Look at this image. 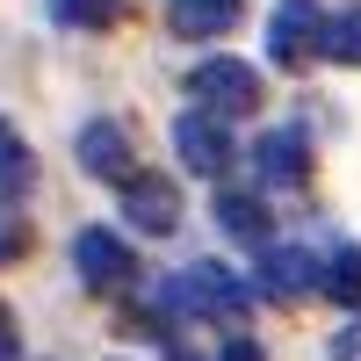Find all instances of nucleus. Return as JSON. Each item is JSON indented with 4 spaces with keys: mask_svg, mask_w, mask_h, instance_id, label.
Returning <instances> with one entry per match:
<instances>
[{
    "mask_svg": "<svg viewBox=\"0 0 361 361\" xmlns=\"http://www.w3.org/2000/svg\"><path fill=\"white\" fill-rule=\"evenodd\" d=\"M159 311L166 318H238L246 311V282L217 260H188L180 275L159 289Z\"/></svg>",
    "mask_w": 361,
    "mask_h": 361,
    "instance_id": "nucleus-1",
    "label": "nucleus"
},
{
    "mask_svg": "<svg viewBox=\"0 0 361 361\" xmlns=\"http://www.w3.org/2000/svg\"><path fill=\"white\" fill-rule=\"evenodd\" d=\"M188 102L209 109V116H253L260 109V73L246 66V58H202V66L188 73Z\"/></svg>",
    "mask_w": 361,
    "mask_h": 361,
    "instance_id": "nucleus-2",
    "label": "nucleus"
},
{
    "mask_svg": "<svg viewBox=\"0 0 361 361\" xmlns=\"http://www.w3.org/2000/svg\"><path fill=\"white\" fill-rule=\"evenodd\" d=\"M253 282L275 296V304H304L311 289H325V253H311V246H260Z\"/></svg>",
    "mask_w": 361,
    "mask_h": 361,
    "instance_id": "nucleus-3",
    "label": "nucleus"
},
{
    "mask_svg": "<svg viewBox=\"0 0 361 361\" xmlns=\"http://www.w3.org/2000/svg\"><path fill=\"white\" fill-rule=\"evenodd\" d=\"M73 275H80L87 289H130L137 260H130V246H123L109 224H87V231L73 238Z\"/></svg>",
    "mask_w": 361,
    "mask_h": 361,
    "instance_id": "nucleus-4",
    "label": "nucleus"
},
{
    "mask_svg": "<svg viewBox=\"0 0 361 361\" xmlns=\"http://www.w3.org/2000/svg\"><path fill=\"white\" fill-rule=\"evenodd\" d=\"M173 152H180V166L188 173H202V180H217L224 166H231V130H224V116H209V109H188L173 123Z\"/></svg>",
    "mask_w": 361,
    "mask_h": 361,
    "instance_id": "nucleus-5",
    "label": "nucleus"
},
{
    "mask_svg": "<svg viewBox=\"0 0 361 361\" xmlns=\"http://www.w3.org/2000/svg\"><path fill=\"white\" fill-rule=\"evenodd\" d=\"M267 58L275 66H304V58H325V15L311 0H282L275 22H267Z\"/></svg>",
    "mask_w": 361,
    "mask_h": 361,
    "instance_id": "nucleus-6",
    "label": "nucleus"
},
{
    "mask_svg": "<svg viewBox=\"0 0 361 361\" xmlns=\"http://www.w3.org/2000/svg\"><path fill=\"white\" fill-rule=\"evenodd\" d=\"M123 217H130V231H145V238H166L173 224H180V188L166 173H130L123 180Z\"/></svg>",
    "mask_w": 361,
    "mask_h": 361,
    "instance_id": "nucleus-7",
    "label": "nucleus"
},
{
    "mask_svg": "<svg viewBox=\"0 0 361 361\" xmlns=\"http://www.w3.org/2000/svg\"><path fill=\"white\" fill-rule=\"evenodd\" d=\"M73 152H80V166L94 173V180H116V188L137 173V166H130V137H123V123H109V116H94V123L80 130Z\"/></svg>",
    "mask_w": 361,
    "mask_h": 361,
    "instance_id": "nucleus-8",
    "label": "nucleus"
},
{
    "mask_svg": "<svg viewBox=\"0 0 361 361\" xmlns=\"http://www.w3.org/2000/svg\"><path fill=\"white\" fill-rule=\"evenodd\" d=\"M253 166H260L267 188H296V180L311 173V145H304V130H267V137L253 145Z\"/></svg>",
    "mask_w": 361,
    "mask_h": 361,
    "instance_id": "nucleus-9",
    "label": "nucleus"
},
{
    "mask_svg": "<svg viewBox=\"0 0 361 361\" xmlns=\"http://www.w3.org/2000/svg\"><path fill=\"white\" fill-rule=\"evenodd\" d=\"M238 8H246V0H166V22L180 29V37L209 44V37H224V29L238 22Z\"/></svg>",
    "mask_w": 361,
    "mask_h": 361,
    "instance_id": "nucleus-10",
    "label": "nucleus"
},
{
    "mask_svg": "<svg viewBox=\"0 0 361 361\" xmlns=\"http://www.w3.org/2000/svg\"><path fill=\"white\" fill-rule=\"evenodd\" d=\"M217 224H224L231 238H246V246H267V202L246 195V188H224V195H217Z\"/></svg>",
    "mask_w": 361,
    "mask_h": 361,
    "instance_id": "nucleus-11",
    "label": "nucleus"
},
{
    "mask_svg": "<svg viewBox=\"0 0 361 361\" xmlns=\"http://www.w3.org/2000/svg\"><path fill=\"white\" fill-rule=\"evenodd\" d=\"M29 180H37V152L22 145L15 123H0V195H22Z\"/></svg>",
    "mask_w": 361,
    "mask_h": 361,
    "instance_id": "nucleus-12",
    "label": "nucleus"
},
{
    "mask_svg": "<svg viewBox=\"0 0 361 361\" xmlns=\"http://www.w3.org/2000/svg\"><path fill=\"white\" fill-rule=\"evenodd\" d=\"M325 296L347 304V311H361V253H354V246L325 253Z\"/></svg>",
    "mask_w": 361,
    "mask_h": 361,
    "instance_id": "nucleus-13",
    "label": "nucleus"
},
{
    "mask_svg": "<svg viewBox=\"0 0 361 361\" xmlns=\"http://www.w3.org/2000/svg\"><path fill=\"white\" fill-rule=\"evenodd\" d=\"M325 58H333V66H361V8L325 15Z\"/></svg>",
    "mask_w": 361,
    "mask_h": 361,
    "instance_id": "nucleus-14",
    "label": "nucleus"
},
{
    "mask_svg": "<svg viewBox=\"0 0 361 361\" xmlns=\"http://www.w3.org/2000/svg\"><path fill=\"white\" fill-rule=\"evenodd\" d=\"M51 8H58V22H73V29H109L130 0H51Z\"/></svg>",
    "mask_w": 361,
    "mask_h": 361,
    "instance_id": "nucleus-15",
    "label": "nucleus"
},
{
    "mask_svg": "<svg viewBox=\"0 0 361 361\" xmlns=\"http://www.w3.org/2000/svg\"><path fill=\"white\" fill-rule=\"evenodd\" d=\"M29 246V224H22V209H15V195H0V260H15Z\"/></svg>",
    "mask_w": 361,
    "mask_h": 361,
    "instance_id": "nucleus-16",
    "label": "nucleus"
},
{
    "mask_svg": "<svg viewBox=\"0 0 361 361\" xmlns=\"http://www.w3.org/2000/svg\"><path fill=\"white\" fill-rule=\"evenodd\" d=\"M333 361H361V318H354V325H347V333L333 340Z\"/></svg>",
    "mask_w": 361,
    "mask_h": 361,
    "instance_id": "nucleus-17",
    "label": "nucleus"
},
{
    "mask_svg": "<svg viewBox=\"0 0 361 361\" xmlns=\"http://www.w3.org/2000/svg\"><path fill=\"white\" fill-rule=\"evenodd\" d=\"M217 361H267V354H260V347H253V340H231V347H224V354H217Z\"/></svg>",
    "mask_w": 361,
    "mask_h": 361,
    "instance_id": "nucleus-18",
    "label": "nucleus"
},
{
    "mask_svg": "<svg viewBox=\"0 0 361 361\" xmlns=\"http://www.w3.org/2000/svg\"><path fill=\"white\" fill-rule=\"evenodd\" d=\"M0 361H15V318L0 311Z\"/></svg>",
    "mask_w": 361,
    "mask_h": 361,
    "instance_id": "nucleus-19",
    "label": "nucleus"
},
{
    "mask_svg": "<svg viewBox=\"0 0 361 361\" xmlns=\"http://www.w3.org/2000/svg\"><path fill=\"white\" fill-rule=\"evenodd\" d=\"M173 361H202V354H195V347H173Z\"/></svg>",
    "mask_w": 361,
    "mask_h": 361,
    "instance_id": "nucleus-20",
    "label": "nucleus"
}]
</instances>
